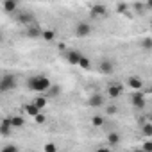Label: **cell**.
<instances>
[{
	"instance_id": "obj_6",
	"label": "cell",
	"mask_w": 152,
	"mask_h": 152,
	"mask_svg": "<svg viewBox=\"0 0 152 152\" xmlns=\"http://www.w3.org/2000/svg\"><path fill=\"white\" fill-rule=\"evenodd\" d=\"M99 72L104 73V75H111V73L115 72V61H111V59H102V61L99 63Z\"/></svg>"
},
{
	"instance_id": "obj_13",
	"label": "cell",
	"mask_w": 152,
	"mask_h": 152,
	"mask_svg": "<svg viewBox=\"0 0 152 152\" xmlns=\"http://www.w3.org/2000/svg\"><path fill=\"white\" fill-rule=\"evenodd\" d=\"M127 84H129V88H132V90H141V88H143V81H141L140 77H136V75H132V77L127 79Z\"/></svg>"
},
{
	"instance_id": "obj_3",
	"label": "cell",
	"mask_w": 152,
	"mask_h": 152,
	"mask_svg": "<svg viewBox=\"0 0 152 152\" xmlns=\"http://www.w3.org/2000/svg\"><path fill=\"white\" fill-rule=\"evenodd\" d=\"M15 20L20 23V25H31V23H36V18H34V15L32 13H29V11H16L15 13Z\"/></svg>"
},
{
	"instance_id": "obj_12",
	"label": "cell",
	"mask_w": 152,
	"mask_h": 152,
	"mask_svg": "<svg viewBox=\"0 0 152 152\" xmlns=\"http://www.w3.org/2000/svg\"><path fill=\"white\" fill-rule=\"evenodd\" d=\"M120 95H122V86L120 84H111L107 88V97L109 99H118Z\"/></svg>"
},
{
	"instance_id": "obj_5",
	"label": "cell",
	"mask_w": 152,
	"mask_h": 152,
	"mask_svg": "<svg viewBox=\"0 0 152 152\" xmlns=\"http://www.w3.org/2000/svg\"><path fill=\"white\" fill-rule=\"evenodd\" d=\"M131 104L136 107V109H143L145 107V93H141L140 90H134V93L131 95Z\"/></svg>"
},
{
	"instance_id": "obj_9",
	"label": "cell",
	"mask_w": 152,
	"mask_h": 152,
	"mask_svg": "<svg viewBox=\"0 0 152 152\" xmlns=\"http://www.w3.org/2000/svg\"><path fill=\"white\" fill-rule=\"evenodd\" d=\"M81 52L79 50H75V48H72V50H68L66 52V61L72 64V66H79V61H81Z\"/></svg>"
},
{
	"instance_id": "obj_24",
	"label": "cell",
	"mask_w": 152,
	"mask_h": 152,
	"mask_svg": "<svg viewBox=\"0 0 152 152\" xmlns=\"http://www.w3.org/2000/svg\"><path fill=\"white\" fill-rule=\"evenodd\" d=\"M91 125L93 127H102L104 125V116H93L91 118Z\"/></svg>"
},
{
	"instance_id": "obj_11",
	"label": "cell",
	"mask_w": 152,
	"mask_h": 152,
	"mask_svg": "<svg viewBox=\"0 0 152 152\" xmlns=\"http://www.w3.org/2000/svg\"><path fill=\"white\" fill-rule=\"evenodd\" d=\"M4 11L7 15H15L18 11V0H4Z\"/></svg>"
},
{
	"instance_id": "obj_32",
	"label": "cell",
	"mask_w": 152,
	"mask_h": 152,
	"mask_svg": "<svg viewBox=\"0 0 152 152\" xmlns=\"http://www.w3.org/2000/svg\"><path fill=\"white\" fill-rule=\"evenodd\" d=\"M148 93H152V88H150V90H148Z\"/></svg>"
},
{
	"instance_id": "obj_16",
	"label": "cell",
	"mask_w": 152,
	"mask_h": 152,
	"mask_svg": "<svg viewBox=\"0 0 152 152\" xmlns=\"http://www.w3.org/2000/svg\"><path fill=\"white\" fill-rule=\"evenodd\" d=\"M59 93H61V88H59V86H56V84H52V86L43 93V95H47L48 99H54V97H57Z\"/></svg>"
},
{
	"instance_id": "obj_14",
	"label": "cell",
	"mask_w": 152,
	"mask_h": 152,
	"mask_svg": "<svg viewBox=\"0 0 152 152\" xmlns=\"http://www.w3.org/2000/svg\"><path fill=\"white\" fill-rule=\"evenodd\" d=\"M11 127H13L11 118H4V120H2V124H0V134H2V136H7V134H9V131H11Z\"/></svg>"
},
{
	"instance_id": "obj_28",
	"label": "cell",
	"mask_w": 152,
	"mask_h": 152,
	"mask_svg": "<svg viewBox=\"0 0 152 152\" xmlns=\"http://www.w3.org/2000/svg\"><path fill=\"white\" fill-rule=\"evenodd\" d=\"M116 111H118V107H116V106H107V109H106V113H107V115H116Z\"/></svg>"
},
{
	"instance_id": "obj_33",
	"label": "cell",
	"mask_w": 152,
	"mask_h": 152,
	"mask_svg": "<svg viewBox=\"0 0 152 152\" xmlns=\"http://www.w3.org/2000/svg\"><path fill=\"white\" fill-rule=\"evenodd\" d=\"M150 23H152V22H150Z\"/></svg>"
},
{
	"instance_id": "obj_20",
	"label": "cell",
	"mask_w": 152,
	"mask_h": 152,
	"mask_svg": "<svg viewBox=\"0 0 152 152\" xmlns=\"http://www.w3.org/2000/svg\"><path fill=\"white\" fill-rule=\"evenodd\" d=\"M47 99H48L47 95H39V97L34 99V104H36L39 109H45V106H47Z\"/></svg>"
},
{
	"instance_id": "obj_22",
	"label": "cell",
	"mask_w": 152,
	"mask_h": 152,
	"mask_svg": "<svg viewBox=\"0 0 152 152\" xmlns=\"http://www.w3.org/2000/svg\"><path fill=\"white\" fill-rule=\"evenodd\" d=\"M79 66H81L83 70H90V68H91V61H90L88 57H84V56H83V57H81V61H79Z\"/></svg>"
},
{
	"instance_id": "obj_30",
	"label": "cell",
	"mask_w": 152,
	"mask_h": 152,
	"mask_svg": "<svg viewBox=\"0 0 152 152\" xmlns=\"http://www.w3.org/2000/svg\"><path fill=\"white\" fill-rule=\"evenodd\" d=\"M143 150H152V143H150V141L143 143Z\"/></svg>"
},
{
	"instance_id": "obj_29",
	"label": "cell",
	"mask_w": 152,
	"mask_h": 152,
	"mask_svg": "<svg viewBox=\"0 0 152 152\" xmlns=\"http://www.w3.org/2000/svg\"><path fill=\"white\" fill-rule=\"evenodd\" d=\"M34 120H36L38 124H45V120H47V118H45V115H41V113H38V115L34 116Z\"/></svg>"
},
{
	"instance_id": "obj_21",
	"label": "cell",
	"mask_w": 152,
	"mask_h": 152,
	"mask_svg": "<svg viewBox=\"0 0 152 152\" xmlns=\"http://www.w3.org/2000/svg\"><path fill=\"white\" fill-rule=\"evenodd\" d=\"M107 143L109 145H118L120 143V134L118 132H109L107 134Z\"/></svg>"
},
{
	"instance_id": "obj_23",
	"label": "cell",
	"mask_w": 152,
	"mask_h": 152,
	"mask_svg": "<svg viewBox=\"0 0 152 152\" xmlns=\"http://www.w3.org/2000/svg\"><path fill=\"white\" fill-rule=\"evenodd\" d=\"M41 38H43L45 41H52V39L56 38V32H54V31H43Z\"/></svg>"
},
{
	"instance_id": "obj_18",
	"label": "cell",
	"mask_w": 152,
	"mask_h": 152,
	"mask_svg": "<svg viewBox=\"0 0 152 152\" xmlns=\"http://www.w3.org/2000/svg\"><path fill=\"white\" fill-rule=\"evenodd\" d=\"M141 136L152 138V124H141Z\"/></svg>"
},
{
	"instance_id": "obj_25",
	"label": "cell",
	"mask_w": 152,
	"mask_h": 152,
	"mask_svg": "<svg viewBox=\"0 0 152 152\" xmlns=\"http://www.w3.org/2000/svg\"><path fill=\"white\" fill-rule=\"evenodd\" d=\"M16 150H18L16 145H6V147H2V150H0V152H16Z\"/></svg>"
},
{
	"instance_id": "obj_26",
	"label": "cell",
	"mask_w": 152,
	"mask_h": 152,
	"mask_svg": "<svg viewBox=\"0 0 152 152\" xmlns=\"http://www.w3.org/2000/svg\"><path fill=\"white\" fill-rule=\"evenodd\" d=\"M125 9H127V4H118L116 6V13H120V15H125Z\"/></svg>"
},
{
	"instance_id": "obj_17",
	"label": "cell",
	"mask_w": 152,
	"mask_h": 152,
	"mask_svg": "<svg viewBox=\"0 0 152 152\" xmlns=\"http://www.w3.org/2000/svg\"><path fill=\"white\" fill-rule=\"evenodd\" d=\"M11 124H13V129H20V127H23L25 125V118L23 116H11Z\"/></svg>"
},
{
	"instance_id": "obj_31",
	"label": "cell",
	"mask_w": 152,
	"mask_h": 152,
	"mask_svg": "<svg viewBox=\"0 0 152 152\" xmlns=\"http://www.w3.org/2000/svg\"><path fill=\"white\" fill-rule=\"evenodd\" d=\"M145 6H147V9H152V0H147Z\"/></svg>"
},
{
	"instance_id": "obj_15",
	"label": "cell",
	"mask_w": 152,
	"mask_h": 152,
	"mask_svg": "<svg viewBox=\"0 0 152 152\" xmlns=\"http://www.w3.org/2000/svg\"><path fill=\"white\" fill-rule=\"evenodd\" d=\"M23 109H25V113H27L29 116H36V115L41 111V109H39L34 102H32V104H25V106H23Z\"/></svg>"
},
{
	"instance_id": "obj_4",
	"label": "cell",
	"mask_w": 152,
	"mask_h": 152,
	"mask_svg": "<svg viewBox=\"0 0 152 152\" xmlns=\"http://www.w3.org/2000/svg\"><path fill=\"white\" fill-rule=\"evenodd\" d=\"M93 27L91 23L88 22H79V23H75V36H79V38H88L91 34Z\"/></svg>"
},
{
	"instance_id": "obj_8",
	"label": "cell",
	"mask_w": 152,
	"mask_h": 152,
	"mask_svg": "<svg viewBox=\"0 0 152 152\" xmlns=\"http://www.w3.org/2000/svg\"><path fill=\"white\" fill-rule=\"evenodd\" d=\"M90 15H91L93 18H104V16L107 15V7H106L104 4H95V6H91Z\"/></svg>"
},
{
	"instance_id": "obj_10",
	"label": "cell",
	"mask_w": 152,
	"mask_h": 152,
	"mask_svg": "<svg viewBox=\"0 0 152 152\" xmlns=\"http://www.w3.org/2000/svg\"><path fill=\"white\" fill-rule=\"evenodd\" d=\"M25 34L31 38V39H38V38H41V34H43V31L36 25V23H31V25H27V31H25Z\"/></svg>"
},
{
	"instance_id": "obj_7",
	"label": "cell",
	"mask_w": 152,
	"mask_h": 152,
	"mask_svg": "<svg viewBox=\"0 0 152 152\" xmlns=\"http://www.w3.org/2000/svg\"><path fill=\"white\" fill-rule=\"evenodd\" d=\"M86 104H88L90 107H102V106L106 104V99H104V95H100V93H93V95L88 97Z\"/></svg>"
},
{
	"instance_id": "obj_2",
	"label": "cell",
	"mask_w": 152,
	"mask_h": 152,
	"mask_svg": "<svg viewBox=\"0 0 152 152\" xmlns=\"http://www.w3.org/2000/svg\"><path fill=\"white\" fill-rule=\"evenodd\" d=\"M16 88V77L11 73H4L2 75V81H0V91L2 93H7L11 90Z\"/></svg>"
},
{
	"instance_id": "obj_27",
	"label": "cell",
	"mask_w": 152,
	"mask_h": 152,
	"mask_svg": "<svg viewBox=\"0 0 152 152\" xmlns=\"http://www.w3.org/2000/svg\"><path fill=\"white\" fill-rule=\"evenodd\" d=\"M43 150H45V152H56V150H57V147H56V145H52V143H48V145H45V147H43Z\"/></svg>"
},
{
	"instance_id": "obj_1",
	"label": "cell",
	"mask_w": 152,
	"mask_h": 152,
	"mask_svg": "<svg viewBox=\"0 0 152 152\" xmlns=\"http://www.w3.org/2000/svg\"><path fill=\"white\" fill-rule=\"evenodd\" d=\"M50 86H52V83L45 75H36V77H31L27 81V88L31 91H36V93H45Z\"/></svg>"
},
{
	"instance_id": "obj_19",
	"label": "cell",
	"mask_w": 152,
	"mask_h": 152,
	"mask_svg": "<svg viewBox=\"0 0 152 152\" xmlns=\"http://www.w3.org/2000/svg\"><path fill=\"white\" fill-rule=\"evenodd\" d=\"M140 47L143 48V52H150L152 50V38H143L141 43H140Z\"/></svg>"
}]
</instances>
